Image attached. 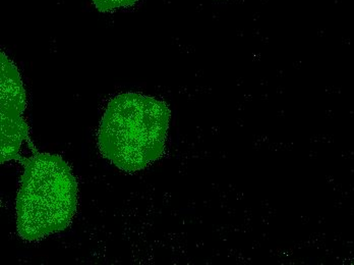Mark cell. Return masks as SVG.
Wrapping results in <instances>:
<instances>
[{
  "mask_svg": "<svg viewBox=\"0 0 354 265\" xmlns=\"http://www.w3.org/2000/svg\"><path fill=\"white\" fill-rule=\"evenodd\" d=\"M170 118L164 101L140 93L118 95L101 120L99 148L122 171H141L163 155Z\"/></svg>",
  "mask_w": 354,
  "mask_h": 265,
  "instance_id": "cell-1",
  "label": "cell"
},
{
  "mask_svg": "<svg viewBox=\"0 0 354 265\" xmlns=\"http://www.w3.org/2000/svg\"><path fill=\"white\" fill-rule=\"evenodd\" d=\"M77 204V181L62 157L37 152L26 159L16 205L17 227L24 240H39L66 230Z\"/></svg>",
  "mask_w": 354,
  "mask_h": 265,
  "instance_id": "cell-2",
  "label": "cell"
},
{
  "mask_svg": "<svg viewBox=\"0 0 354 265\" xmlns=\"http://www.w3.org/2000/svg\"><path fill=\"white\" fill-rule=\"evenodd\" d=\"M1 163L19 158L21 146L29 139L23 118L27 107L26 91L16 64L1 53Z\"/></svg>",
  "mask_w": 354,
  "mask_h": 265,
  "instance_id": "cell-3",
  "label": "cell"
},
{
  "mask_svg": "<svg viewBox=\"0 0 354 265\" xmlns=\"http://www.w3.org/2000/svg\"><path fill=\"white\" fill-rule=\"evenodd\" d=\"M97 10L101 12H113L122 8H129L139 0H92Z\"/></svg>",
  "mask_w": 354,
  "mask_h": 265,
  "instance_id": "cell-4",
  "label": "cell"
}]
</instances>
